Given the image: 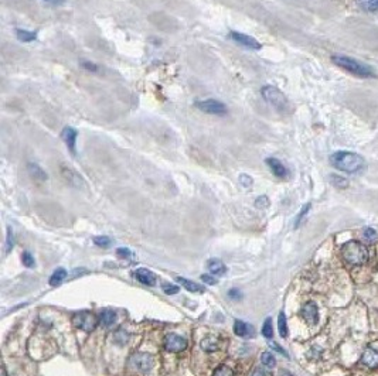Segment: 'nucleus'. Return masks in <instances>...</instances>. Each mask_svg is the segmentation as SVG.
Returning a JSON list of instances; mask_svg holds the SVG:
<instances>
[{"label":"nucleus","instance_id":"obj_21","mask_svg":"<svg viewBox=\"0 0 378 376\" xmlns=\"http://www.w3.org/2000/svg\"><path fill=\"white\" fill-rule=\"evenodd\" d=\"M115 321H116V313H115L114 310H109V308H106V310H103L102 313H101V322H102L103 327H111V325H114Z\"/></svg>","mask_w":378,"mask_h":376},{"label":"nucleus","instance_id":"obj_29","mask_svg":"<svg viewBox=\"0 0 378 376\" xmlns=\"http://www.w3.org/2000/svg\"><path fill=\"white\" fill-rule=\"evenodd\" d=\"M261 361H262V364L265 366H268V368H274L276 365V359L275 356L272 355L271 352H264L262 353V356H261Z\"/></svg>","mask_w":378,"mask_h":376},{"label":"nucleus","instance_id":"obj_9","mask_svg":"<svg viewBox=\"0 0 378 376\" xmlns=\"http://www.w3.org/2000/svg\"><path fill=\"white\" fill-rule=\"evenodd\" d=\"M164 348L169 352H182V351H184L187 348V341H186V338L180 337V335L167 334L166 338H164Z\"/></svg>","mask_w":378,"mask_h":376},{"label":"nucleus","instance_id":"obj_2","mask_svg":"<svg viewBox=\"0 0 378 376\" xmlns=\"http://www.w3.org/2000/svg\"><path fill=\"white\" fill-rule=\"evenodd\" d=\"M332 62L339 67V68L344 69L347 72H350L351 75H354L357 78H363V80H376L378 75L376 74V71L371 68L370 65H366L360 61H357L354 58L347 57V56H340L336 54L332 56Z\"/></svg>","mask_w":378,"mask_h":376},{"label":"nucleus","instance_id":"obj_38","mask_svg":"<svg viewBox=\"0 0 378 376\" xmlns=\"http://www.w3.org/2000/svg\"><path fill=\"white\" fill-rule=\"evenodd\" d=\"M240 182L244 185V187H251L252 185V178L250 175H247V174H241L240 175Z\"/></svg>","mask_w":378,"mask_h":376},{"label":"nucleus","instance_id":"obj_40","mask_svg":"<svg viewBox=\"0 0 378 376\" xmlns=\"http://www.w3.org/2000/svg\"><path fill=\"white\" fill-rule=\"evenodd\" d=\"M201 280L206 283V285H216L217 283V279L214 276H210V274H203L201 276Z\"/></svg>","mask_w":378,"mask_h":376},{"label":"nucleus","instance_id":"obj_41","mask_svg":"<svg viewBox=\"0 0 378 376\" xmlns=\"http://www.w3.org/2000/svg\"><path fill=\"white\" fill-rule=\"evenodd\" d=\"M118 255L122 256V258H129L130 256V251L129 249H124V248H119L118 249Z\"/></svg>","mask_w":378,"mask_h":376},{"label":"nucleus","instance_id":"obj_11","mask_svg":"<svg viewBox=\"0 0 378 376\" xmlns=\"http://www.w3.org/2000/svg\"><path fill=\"white\" fill-rule=\"evenodd\" d=\"M302 317L305 318V321L310 324V325H315L317 324V319H319V308L316 306V303L313 301H309L306 303L303 308H302Z\"/></svg>","mask_w":378,"mask_h":376},{"label":"nucleus","instance_id":"obj_32","mask_svg":"<svg viewBox=\"0 0 378 376\" xmlns=\"http://www.w3.org/2000/svg\"><path fill=\"white\" fill-rule=\"evenodd\" d=\"M22 260H23V264L26 267H33L34 266V258L32 256L30 252H23V256H22Z\"/></svg>","mask_w":378,"mask_h":376},{"label":"nucleus","instance_id":"obj_35","mask_svg":"<svg viewBox=\"0 0 378 376\" xmlns=\"http://www.w3.org/2000/svg\"><path fill=\"white\" fill-rule=\"evenodd\" d=\"M179 286H174V285H163V291L166 293V294H177L179 293Z\"/></svg>","mask_w":378,"mask_h":376},{"label":"nucleus","instance_id":"obj_10","mask_svg":"<svg viewBox=\"0 0 378 376\" xmlns=\"http://www.w3.org/2000/svg\"><path fill=\"white\" fill-rule=\"evenodd\" d=\"M61 139L64 140V143L67 145V148L72 154H75V146H77V139H78V132L74 127H64L61 130Z\"/></svg>","mask_w":378,"mask_h":376},{"label":"nucleus","instance_id":"obj_20","mask_svg":"<svg viewBox=\"0 0 378 376\" xmlns=\"http://www.w3.org/2000/svg\"><path fill=\"white\" fill-rule=\"evenodd\" d=\"M16 37H17L19 41L32 43V41L37 40V31H29V30H24V29H17L16 30Z\"/></svg>","mask_w":378,"mask_h":376},{"label":"nucleus","instance_id":"obj_6","mask_svg":"<svg viewBox=\"0 0 378 376\" xmlns=\"http://www.w3.org/2000/svg\"><path fill=\"white\" fill-rule=\"evenodd\" d=\"M129 365H130L133 369H136L138 372L146 374V372H149L150 369L153 368L155 361H153V356L149 355V353L139 352L133 353V355L129 358Z\"/></svg>","mask_w":378,"mask_h":376},{"label":"nucleus","instance_id":"obj_27","mask_svg":"<svg viewBox=\"0 0 378 376\" xmlns=\"http://www.w3.org/2000/svg\"><path fill=\"white\" fill-rule=\"evenodd\" d=\"M330 180H332L333 185L337 187V188H347L348 187V180L337 175V174H333L332 177H330Z\"/></svg>","mask_w":378,"mask_h":376},{"label":"nucleus","instance_id":"obj_36","mask_svg":"<svg viewBox=\"0 0 378 376\" xmlns=\"http://www.w3.org/2000/svg\"><path fill=\"white\" fill-rule=\"evenodd\" d=\"M255 205L258 206V208H266V206L269 205V200H268V197H259L258 200H256V202H255Z\"/></svg>","mask_w":378,"mask_h":376},{"label":"nucleus","instance_id":"obj_22","mask_svg":"<svg viewBox=\"0 0 378 376\" xmlns=\"http://www.w3.org/2000/svg\"><path fill=\"white\" fill-rule=\"evenodd\" d=\"M63 175H64V178L69 182V184H72V185H81V182H82V178H81L80 175L75 173V171H72L71 169H63Z\"/></svg>","mask_w":378,"mask_h":376},{"label":"nucleus","instance_id":"obj_1","mask_svg":"<svg viewBox=\"0 0 378 376\" xmlns=\"http://www.w3.org/2000/svg\"><path fill=\"white\" fill-rule=\"evenodd\" d=\"M330 164L336 170L347 174H360L367 169V163L363 156L354 151L340 150L330 156Z\"/></svg>","mask_w":378,"mask_h":376},{"label":"nucleus","instance_id":"obj_17","mask_svg":"<svg viewBox=\"0 0 378 376\" xmlns=\"http://www.w3.org/2000/svg\"><path fill=\"white\" fill-rule=\"evenodd\" d=\"M207 267H208L210 273L214 274V276H224L225 272H227L225 264L221 262V260H218V259H211V260H208Z\"/></svg>","mask_w":378,"mask_h":376},{"label":"nucleus","instance_id":"obj_44","mask_svg":"<svg viewBox=\"0 0 378 376\" xmlns=\"http://www.w3.org/2000/svg\"><path fill=\"white\" fill-rule=\"evenodd\" d=\"M240 296L241 293L238 290H231V291H229V297H231V298H240Z\"/></svg>","mask_w":378,"mask_h":376},{"label":"nucleus","instance_id":"obj_31","mask_svg":"<svg viewBox=\"0 0 378 376\" xmlns=\"http://www.w3.org/2000/svg\"><path fill=\"white\" fill-rule=\"evenodd\" d=\"M213 376H234V372L227 365H222V366H220V368L216 369V372H214Z\"/></svg>","mask_w":378,"mask_h":376},{"label":"nucleus","instance_id":"obj_26","mask_svg":"<svg viewBox=\"0 0 378 376\" xmlns=\"http://www.w3.org/2000/svg\"><path fill=\"white\" fill-rule=\"evenodd\" d=\"M262 335L268 340H271L274 337V327H272V318L271 317L265 319L264 325H262Z\"/></svg>","mask_w":378,"mask_h":376},{"label":"nucleus","instance_id":"obj_28","mask_svg":"<svg viewBox=\"0 0 378 376\" xmlns=\"http://www.w3.org/2000/svg\"><path fill=\"white\" fill-rule=\"evenodd\" d=\"M114 340L118 345H125L126 342L129 341V334L124 330H118L115 332Z\"/></svg>","mask_w":378,"mask_h":376},{"label":"nucleus","instance_id":"obj_24","mask_svg":"<svg viewBox=\"0 0 378 376\" xmlns=\"http://www.w3.org/2000/svg\"><path fill=\"white\" fill-rule=\"evenodd\" d=\"M67 277V272H65V269H63V267H60L57 270H54V273L51 274V277H50V285L51 286H58L64 279Z\"/></svg>","mask_w":378,"mask_h":376},{"label":"nucleus","instance_id":"obj_30","mask_svg":"<svg viewBox=\"0 0 378 376\" xmlns=\"http://www.w3.org/2000/svg\"><path fill=\"white\" fill-rule=\"evenodd\" d=\"M363 235H364V238H366V240H368L370 243H374V242H376V240L378 239L377 231H376V229H373V228H366V229H364Z\"/></svg>","mask_w":378,"mask_h":376},{"label":"nucleus","instance_id":"obj_33","mask_svg":"<svg viewBox=\"0 0 378 376\" xmlns=\"http://www.w3.org/2000/svg\"><path fill=\"white\" fill-rule=\"evenodd\" d=\"M310 206H312V205H310V204H306V205H305V206H303V208H302V211H300V212H299L298 218H296V224H295V227H296V228H298L299 225H300V222H302V221H303V218L306 217V214H308V212H309Z\"/></svg>","mask_w":378,"mask_h":376},{"label":"nucleus","instance_id":"obj_39","mask_svg":"<svg viewBox=\"0 0 378 376\" xmlns=\"http://www.w3.org/2000/svg\"><path fill=\"white\" fill-rule=\"evenodd\" d=\"M81 65H82V68H85L87 71H92V72H96V71H98V67H96L94 62H90V61H82Z\"/></svg>","mask_w":378,"mask_h":376},{"label":"nucleus","instance_id":"obj_15","mask_svg":"<svg viewBox=\"0 0 378 376\" xmlns=\"http://www.w3.org/2000/svg\"><path fill=\"white\" fill-rule=\"evenodd\" d=\"M234 331L238 337H252L253 335V327L241 321V319H237L235 324H234Z\"/></svg>","mask_w":378,"mask_h":376},{"label":"nucleus","instance_id":"obj_14","mask_svg":"<svg viewBox=\"0 0 378 376\" xmlns=\"http://www.w3.org/2000/svg\"><path fill=\"white\" fill-rule=\"evenodd\" d=\"M361 362L368 366V368H377L378 366V351L373 348H367L363 356H361Z\"/></svg>","mask_w":378,"mask_h":376},{"label":"nucleus","instance_id":"obj_18","mask_svg":"<svg viewBox=\"0 0 378 376\" xmlns=\"http://www.w3.org/2000/svg\"><path fill=\"white\" fill-rule=\"evenodd\" d=\"M355 4L367 13H378V0H355Z\"/></svg>","mask_w":378,"mask_h":376},{"label":"nucleus","instance_id":"obj_46","mask_svg":"<svg viewBox=\"0 0 378 376\" xmlns=\"http://www.w3.org/2000/svg\"><path fill=\"white\" fill-rule=\"evenodd\" d=\"M1 376H7V374H6V368H4V365L1 366Z\"/></svg>","mask_w":378,"mask_h":376},{"label":"nucleus","instance_id":"obj_42","mask_svg":"<svg viewBox=\"0 0 378 376\" xmlns=\"http://www.w3.org/2000/svg\"><path fill=\"white\" fill-rule=\"evenodd\" d=\"M271 347H272L274 349H276L278 352H281V353H282V355H285V356H287V353L285 352V351H284V349H282V348H281L279 345H276V344H274V342H271Z\"/></svg>","mask_w":378,"mask_h":376},{"label":"nucleus","instance_id":"obj_12","mask_svg":"<svg viewBox=\"0 0 378 376\" xmlns=\"http://www.w3.org/2000/svg\"><path fill=\"white\" fill-rule=\"evenodd\" d=\"M265 163L268 164V167L274 173V175L279 177V178H285V177H287V169L284 166L282 161H279V160L275 159V157H269V159L265 160Z\"/></svg>","mask_w":378,"mask_h":376},{"label":"nucleus","instance_id":"obj_16","mask_svg":"<svg viewBox=\"0 0 378 376\" xmlns=\"http://www.w3.org/2000/svg\"><path fill=\"white\" fill-rule=\"evenodd\" d=\"M27 169H29V173H30V175L34 178V180H38V181H46L47 178H48V175H47V173L38 164H35V163H29L27 164Z\"/></svg>","mask_w":378,"mask_h":376},{"label":"nucleus","instance_id":"obj_37","mask_svg":"<svg viewBox=\"0 0 378 376\" xmlns=\"http://www.w3.org/2000/svg\"><path fill=\"white\" fill-rule=\"evenodd\" d=\"M13 231L12 228H7V240H6V251L9 252L13 248Z\"/></svg>","mask_w":378,"mask_h":376},{"label":"nucleus","instance_id":"obj_13","mask_svg":"<svg viewBox=\"0 0 378 376\" xmlns=\"http://www.w3.org/2000/svg\"><path fill=\"white\" fill-rule=\"evenodd\" d=\"M133 274H135V277L138 279L142 285H145V286L156 285V276L152 273L150 270H148V269H138V270H136Z\"/></svg>","mask_w":378,"mask_h":376},{"label":"nucleus","instance_id":"obj_45","mask_svg":"<svg viewBox=\"0 0 378 376\" xmlns=\"http://www.w3.org/2000/svg\"><path fill=\"white\" fill-rule=\"evenodd\" d=\"M252 376H269L265 371H262V369H256L253 374H252Z\"/></svg>","mask_w":378,"mask_h":376},{"label":"nucleus","instance_id":"obj_5","mask_svg":"<svg viewBox=\"0 0 378 376\" xmlns=\"http://www.w3.org/2000/svg\"><path fill=\"white\" fill-rule=\"evenodd\" d=\"M195 108L200 109L201 112L208 115H216V116H224L227 115L228 109L224 103L217 99H204V101H197Z\"/></svg>","mask_w":378,"mask_h":376},{"label":"nucleus","instance_id":"obj_3","mask_svg":"<svg viewBox=\"0 0 378 376\" xmlns=\"http://www.w3.org/2000/svg\"><path fill=\"white\" fill-rule=\"evenodd\" d=\"M342 255H343V259L346 262L350 263V264H354V266L364 264L368 260V251H367V248L363 243H360L357 240L347 242L342 248Z\"/></svg>","mask_w":378,"mask_h":376},{"label":"nucleus","instance_id":"obj_43","mask_svg":"<svg viewBox=\"0 0 378 376\" xmlns=\"http://www.w3.org/2000/svg\"><path fill=\"white\" fill-rule=\"evenodd\" d=\"M46 3H50V4H53V6H60V4H63L64 3V0H44Z\"/></svg>","mask_w":378,"mask_h":376},{"label":"nucleus","instance_id":"obj_23","mask_svg":"<svg viewBox=\"0 0 378 376\" xmlns=\"http://www.w3.org/2000/svg\"><path fill=\"white\" fill-rule=\"evenodd\" d=\"M201 348H203L206 352H214V351L218 348L217 338H216V337H213V335H208V337H206V338L201 341Z\"/></svg>","mask_w":378,"mask_h":376},{"label":"nucleus","instance_id":"obj_19","mask_svg":"<svg viewBox=\"0 0 378 376\" xmlns=\"http://www.w3.org/2000/svg\"><path fill=\"white\" fill-rule=\"evenodd\" d=\"M176 280L183 286L186 290H189V291H191V293H204V291H206L204 287H201V286L197 285L194 282H191V280H187V279H183V277H177Z\"/></svg>","mask_w":378,"mask_h":376},{"label":"nucleus","instance_id":"obj_4","mask_svg":"<svg viewBox=\"0 0 378 376\" xmlns=\"http://www.w3.org/2000/svg\"><path fill=\"white\" fill-rule=\"evenodd\" d=\"M261 95L266 102L269 103L271 106H274L276 111L279 112H285L289 108V101L285 96V93L278 89L276 87L272 85H265L264 88L261 89Z\"/></svg>","mask_w":378,"mask_h":376},{"label":"nucleus","instance_id":"obj_34","mask_svg":"<svg viewBox=\"0 0 378 376\" xmlns=\"http://www.w3.org/2000/svg\"><path fill=\"white\" fill-rule=\"evenodd\" d=\"M94 243H95V245H98V246H103V248H106V246H109V245H111V239H109L108 236H96V238H94Z\"/></svg>","mask_w":378,"mask_h":376},{"label":"nucleus","instance_id":"obj_25","mask_svg":"<svg viewBox=\"0 0 378 376\" xmlns=\"http://www.w3.org/2000/svg\"><path fill=\"white\" fill-rule=\"evenodd\" d=\"M278 328H279V334L282 338H286L287 337V322H286V316L284 311L279 313V317H278Z\"/></svg>","mask_w":378,"mask_h":376},{"label":"nucleus","instance_id":"obj_8","mask_svg":"<svg viewBox=\"0 0 378 376\" xmlns=\"http://www.w3.org/2000/svg\"><path fill=\"white\" fill-rule=\"evenodd\" d=\"M229 37H231V40H234L235 43H238L240 46L245 47V48L255 50V51H258V50L262 48V44H261L256 38L251 37V35H247L244 34V33H238V31H231V33H229Z\"/></svg>","mask_w":378,"mask_h":376},{"label":"nucleus","instance_id":"obj_7","mask_svg":"<svg viewBox=\"0 0 378 376\" xmlns=\"http://www.w3.org/2000/svg\"><path fill=\"white\" fill-rule=\"evenodd\" d=\"M74 325L85 332H91L96 328L98 319L90 311H81L74 317Z\"/></svg>","mask_w":378,"mask_h":376}]
</instances>
